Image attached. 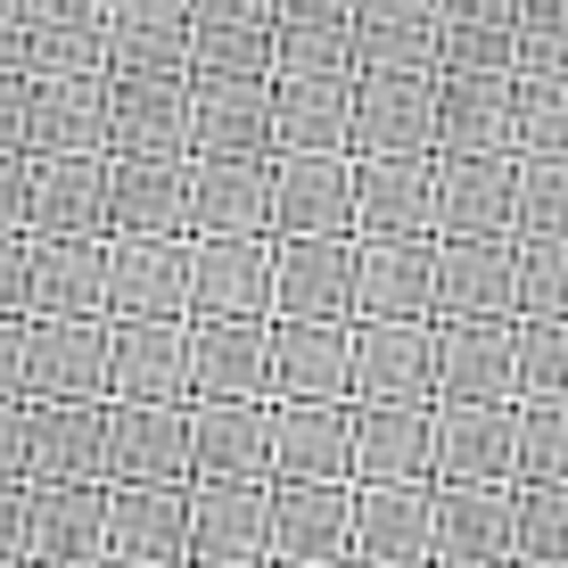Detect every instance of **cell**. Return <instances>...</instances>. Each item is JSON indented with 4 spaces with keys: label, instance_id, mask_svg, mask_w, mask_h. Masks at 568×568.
<instances>
[{
    "label": "cell",
    "instance_id": "cell-1",
    "mask_svg": "<svg viewBox=\"0 0 568 568\" xmlns=\"http://www.w3.org/2000/svg\"><path fill=\"white\" fill-rule=\"evenodd\" d=\"M288 9H338V0H288Z\"/></svg>",
    "mask_w": 568,
    "mask_h": 568
},
{
    "label": "cell",
    "instance_id": "cell-3",
    "mask_svg": "<svg viewBox=\"0 0 568 568\" xmlns=\"http://www.w3.org/2000/svg\"><path fill=\"white\" fill-rule=\"evenodd\" d=\"M469 9H478V0H469Z\"/></svg>",
    "mask_w": 568,
    "mask_h": 568
},
{
    "label": "cell",
    "instance_id": "cell-2",
    "mask_svg": "<svg viewBox=\"0 0 568 568\" xmlns=\"http://www.w3.org/2000/svg\"><path fill=\"white\" fill-rule=\"evenodd\" d=\"M371 9H413V0H371Z\"/></svg>",
    "mask_w": 568,
    "mask_h": 568
}]
</instances>
